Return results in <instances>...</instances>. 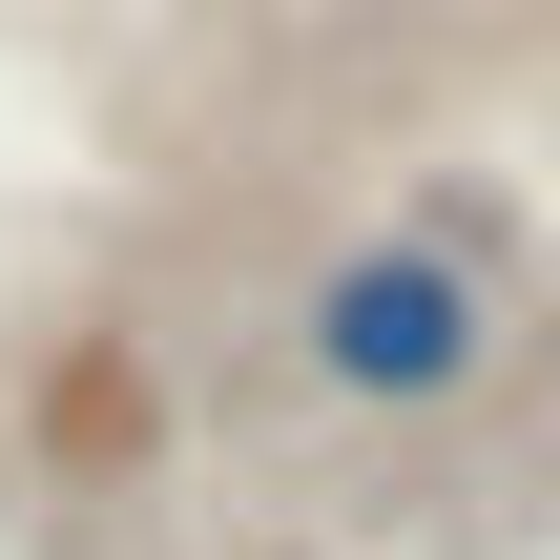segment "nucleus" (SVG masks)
Returning a JSON list of instances; mask_svg holds the SVG:
<instances>
[{
    "mask_svg": "<svg viewBox=\"0 0 560 560\" xmlns=\"http://www.w3.org/2000/svg\"><path fill=\"white\" fill-rule=\"evenodd\" d=\"M291 374H312L332 416H457V395L499 374V270H478L457 229H353V249H312V291H291Z\"/></svg>",
    "mask_w": 560,
    "mask_h": 560,
    "instance_id": "1",
    "label": "nucleus"
},
{
    "mask_svg": "<svg viewBox=\"0 0 560 560\" xmlns=\"http://www.w3.org/2000/svg\"><path fill=\"white\" fill-rule=\"evenodd\" d=\"M270 560H291V540H270Z\"/></svg>",
    "mask_w": 560,
    "mask_h": 560,
    "instance_id": "2",
    "label": "nucleus"
}]
</instances>
